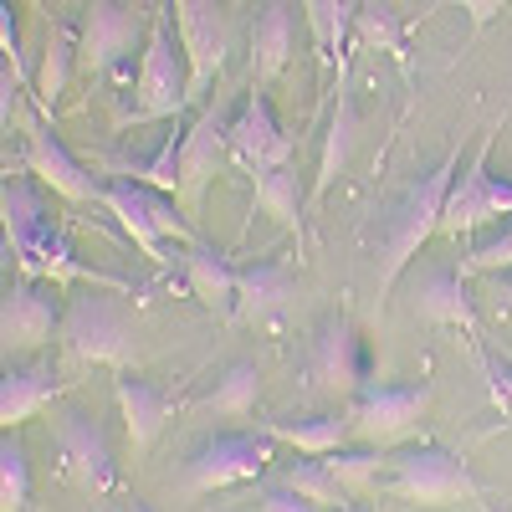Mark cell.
Instances as JSON below:
<instances>
[{"label": "cell", "instance_id": "1", "mask_svg": "<svg viewBox=\"0 0 512 512\" xmlns=\"http://www.w3.org/2000/svg\"><path fill=\"white\" fill-rule=\"evenodd\" d=\"M0 221H6V251L16 256V272L21 277H36V282H57L62 292L77 282V287H98V292H123L134 297V282L128 277H113V272H98V267H82L77 251L67 241V226L47 210L41 190L31 180H6L0 185Z\"/></svg>", "mask_w": 512, "mask_h": 512}, {"label": "cell", "instance_id": "2", "mask_svg": "<svg viewBox=\"0 0 512 512\" xmlns=\"http://www.w3.org/2000/svg\"><path fill=\"white\" fill-rule=\"evenodd\" d=\"M456 169H461V149H451L431 175H420L410 185V195L400 200V210L384 226V241H379V297H390L395 282L405 277V267L420 256V246L431 241L446 221V200H451V185H456Z\"/></svg>", "mask_w": 512, "mask_h": 512}, {"label": "cell", "instance_id": "3", "mask_svg": "<svg viewBox=\"0 0 512 512\" xmlns=\"http://www.w3.org/2000/svg\"><path fill=\"white\" fill-rule=\"evenodd\" d=\"M123 292H77L67 313H62V349L77 364H103V369H128L139 359V328L128 318V308L118 303Z\"/></svg>", "mask_w": 512, "mask_h": 512}, {"label": "cell", "instance_id": "4", "mask_svg": "<svg viewBox=\"0 0 512 512\" xmlns=\"http://www.w3.org/2000/svg\"><path fill=\"white\" fill-rule=\"evenodd\" d=\"M175 11H154L149 41L139 52V82H134V103L118 113V123H164L180 118L190 108V57L175 47Z\"/></svg>", "mask_w": 512, "mask_h": 512}, {"label": "cell", "instance_id": "5", "mask_svg": "<svg viewBox=\"0 0 512 512\" xmlns=\"http://www.w3.org/2000/svg\"><path fill=\"white\" fill-rule=\"evenodd\" d=\"M379 492H390L415 507H461V502H482V482L472 477L456 451L446 446H410L390 461V477L379 482Z\"/></svg>", "mask_w": 512, "mask_h": 512}, {"label": "cell", "instance_id": "6", "mask_svg": "<svg viewBox=\"0 0 512 512\" xmlns=\"http://www.w3.org/2000/svg\"><path fill=\"white\" fill-rule=\"evenodd\" d=\"M103 210L118 221V231L134 241L154 267L169 262L164 241H175V246L200 241V231L190 226L185 210H175L159 190H149V185H139V180H103Z\"/></svg>", "mask_w": 512, "mask_h": 512}, {"label": "cell", "instance_id": "7", "mask_svg": "<svg viewBox=\"0 0 512 512\" xmlns=\"http://www.w3.org/2000/svg\"><path fill=\"white\" fill-rule=\"evenodd\" d=\"M492 144H497V128H487L472 164L456 175L451 185V200H446V221H441V236H472L477 226L487 221H502L512 216V180L492 175Z\"/></svg>", "mask_w": 512, "mask_h": 512}, {"label": "cell", "instance_id": "8", "mask_svg": "<svg viewBox=\"0 0 512 512\" xmlns=\"http://www.w3.org/2000/svg\"><path fill=\"white\" fill-rule=\"evenodd\" d=\"M180 26V47L190 57V103H205L231 57V11L221 0H169Z\"/></svg>", "mask_w": 512, "mask_h": 512}, {"label": "cell", "instance_id": "9", "mask_svg": "<svg viewBox=\"0 0 512 512\" xmlns=\"http://www.w3.org/2000/svg\"><path fill=\"white\" fill-rule=\"evenodd\" d=\"M52 451H57V466L62 477H72L82 492H118V461H113V446H108V431L103 420L88 415V410H62L52 420Z\"/></svg>", "mask_w": 512, "mask_h": 512}, {"label": "cell", "instance_id": "10", "mask_svg": "<svg viewBox=\"0 0 512 512\" xmlns=\"http://www.w3.org/2000/svg\"><path fill=\"white\" fill-rule=\"evenodd\" d=\"M436 390L431 384H374V390H359L354 405H349V420H354V441L364 446H395V441H410L420 431L425 410H431Z\"/></svg>", "mask_w": 512, "mask_h": 512}, {"label": "cell", "instance_id": "11", "mask_svg": "<svg viewBox=\"0 0 512 512\" xmlns=\"http://www.w3.org/2000/svg\"><path fill=\"white\" fill-rule=\"evenodd\" d=\"M144 11L128 0H88V21L77 31V62L88 77H113L134 52H144Z\"/></svg>", "mask_w": 512, "mask_h": 512}, {"label": "cell", "instance_id": "12", "mask_svg": "<svg viewBox=\"0 0 512 512\" xmlns=\"http://www.w3.org/2000/svg\"><path fill=\"white\" fill-rule=\"evenodd\" d=\"M231 164V118L226 103H205L200 118L190 123V134H180V210L200 216L205 190L221 180V169Z\"/></svg>", "mask_w": 512, "mask_h": 512}, {"label": "cell", "instance_id": "13", "mask_svg": "<svg viewBox=\"0 0 512 512\" xmlns=\"http://www.w3.org/2000/svg\"><path fill=\"white\" fill-rule=\"evenodd\" d=\"M292 154H297V134H287L277 123L272 98L262 88H251L241 98V108L231 113V164L246 169L251 185H256V180H267L272 169L292 164Z\"/></svg>", "mask_w": 512, "mask_h": 512}, {"label": "cell", "instance_id": "14", "mask_svg": "<svg viewBox=\"0 0 512 512\" xmlns=\"http://www.w3.org/2000/svg\"><path fill=\"white\" fill-rule=\"evenodd\" d=\"M21 169L36 175V185H47L52 195H62L67 205H103V180L88 175V164L72 159V149L57 139V128L47 123V113L26 118V154Z\"/></svg>", "mask_w": 512, "mask_h": 512}, {"label": "cell", "instance_id": "15", "mask_svg": "<svg viewBox=\"0 0 512 512\" xmlns=\"http://www.w3.org/2000/svg\"><path fill=\"white\" fill-rule=\"evenodd\" d=\"M62 287L57 282H36L16 277L0 297V349L11 354H36L52 333H62Z\"/></svg>", "mask_w": 512, "mask_h": 512}, {"label": "cell", "instance_id": "16", "mask_svg": "<svg viewBox=\"0 0 512 512\" xmlns=\"http://www.w3.org/2000/svg\"><path fill=\"white\" fill-rule=\"evenodd\" d=\"M272 461V436L246 431V436H216L185 461V487L190 492H226L241 482H256Z\"/></svg>", "mask_w": 512, "mask_h": 512}, {"label": "cell", "instance_id": "17", "mask_svg": "<svg viewBox=\"0 0 512 512\" xmlns=\"http://www.w3.org/2000/svg\"><path fill=\"white\" fill-rule=\"evenodd\" d=\"M308 374H313L318 390H328V395H359L364 390L369 359H364V344H359V333H354V323L344 313L318 328L313 354H308Z\"/></svg>", "mask_w": 512, "mask_h": 512}, {"label": "cell", "instance_id": "18", "mask_svg": "<svg viewBox=\"0 0 512 512\" xmlns=\"http://www.w3.org/2000/svg\"><path fill=\"white\" fill-rule=\"evenodd\" d=\"M67 384L77 379H62L52 359H31V364H6V374H0V425L6 431H16V425H26L31 415L47 410Z\"/></svg>", "mask_w": 512, "mask_h": 512}, {"label": "cell", "instance_id": "19", "mask_svg": "<svg viewBox=\"0 0 512 512\" xmlns=\"http://www.w3.org/2000/svg\"><path fill=\"white\" fill-rule=\"evenodd\" d=\"M297 47V11L292 0H262V11L251 21V88H272L287 72Z\"/></svg>", "mask_w": 512, "mask_h": 512}, {"label": "cell", "instance_id": "20", "mask_svg": "<svg viewBox=\"0 0 512 512\" xmlns=\"http://www.w3.org/2000/svg\"><path fill=\"white\" fill-rule=\"evenodd\" d=\"M236 272L226 262L221 246H210L205 236L180 246V277H185V292L195 297L200 308H210L216 318H236Z\"/></svg>", "mask_w": 512, "mask_h": 512}, {"label": "cell", "instance_id": "21", "mask_svg": "<svg viewBox=\"0 0 512 512\" xmlns=\"http://www.w3.org/2000/svg\"><path fill=\"white\" fill-rule=\"evenodd\" d=\"M297 297V277L292 267L282 262H251L236 272V323H251V328H267L277 323Z\"/></svg>", "mask_w": 512, "mask_h": 512}, {"label": "cell", "instance_id": "22", "mask_svg": "<svg viewBox=\"0 0 512 512\" xmlns=\"http://www.w3.org/2000/svg\"><path fill=\"white\" fill-rule=\"evenodd\" d=\"M118 395V410H123V431H128V446L134 451H149L159 441V431L169 420H175V395L164 390V384H149V379H134L123 374L113 384Z\"/></svg>", "mask_w": 512, "mask_h": 512}, {"label": "cell", "instance_id": "23", "mask_svg": "<svg viewBox=\"0 0 512 512\" xmlns=\"http://www.w3.org/2000/svg\"><path fill=\"white\" fill-rule=\"evenodd\" d=\"M415 313L425 323H441V328H461L466 338H477V303L466 292V272L461 267H441L420 282L415 292Z\"/></svg>", "mask_w": 512, "mask_h": 512}, {"label": "cell", "instance_id": "24", "mask_svg": "<svg viewBox=\"0 0 512 512\" xmlns=\"http://www.w3.org/2000/svg\"><path fill=\"white\" fill-rule=\"evenodd\" d=\"M359 134L364 123L354 113V98H349V77H338V108L328 118V139H323V159H318V180H313V200H323L333 190V180L349 169L354 149H359Z\"/></svg>", "mask_w": 512, "mask_h": 512}, {"label": "cell", "instance_id": "25", "mask_svg": "<svg viewBox=\"0 0 512 512\" xmlns=\"http://www.w3.org/2000/svg\"><path fill=\"white\" fill-rule=\"evenodd\" d=\"M262 431L282 446H297L303 456H333L354 441V420L344 415H308V420H267Z\"/></svg>", "mask_w": 512, "mask_h": 512}, {"label": "cell", "instance_id": "26", "mask_svg": "<svg viewBox=\"0 0 512 512\" xmlns=\"http://www.w3.org/2000/svg\"><path fill=\"white\" fill-rule=\"evenodd\" d=\"M364 0H303V16L313 26V47L323 57V67L338 57V77H349V36H354V16Z\"/></svg>", "mask_w": 512, "mask_h": 512}, {"label": "cell", "instance_id": "27", "mask_svg": "<svg viewBox=\"0 0 512 512\" xmlns=\"http://www.w3.org/2000/svg\"><path fill=\"white\" fill-rule=\"evenodd\" d=\"M72 57H77V31H72L67 21H57V26L47 31V47H41V67H36V77H31L36 113H47V118H52V108L62 103L67 77H72Z\"/></svg>", "mask_w": 512, "mask_h": 512}, {"label": "cell", "instance_id": "28", "mask_svg": "<svg viewBox=\"0 0 512 512\" xmlns=\"http://www.w3.org/2000/svg\"><path fill=\"white\" fill-rule=\"evenodd\" d=\"M303 195H308V185H303V169L297 164H282L267 180H256V210L272 216L297 241H303Z\"/></svg>", "mask_w": 512, "mask_h": 512}, {"label": "cell", "instance_id": "29", "mask_svg": "<svg viewBox=\"0 0 512 512\" xmlns=\"http://www.w3.org/2000/svg\"><path fill=\"white\" fill-rule=\"evenodd\" d=\"M277 487H287V492H297L303 502H313V507H349L354 502V492L338 482L333 472H328V461L323 456H303V461H287L282 472H277Z\"/></svg>", "mask_w": 512, "mask_h": 512}, {"label": "cell", "instance_id": "30", "mask_svg": "<svg viewBox=\"0 0 512 512\" xmlns=\"http://www.w3.org/2000/svg\"><path fill=\"white\" fill-rule=\"evenodd\" d=\"M354 41L369 52H390L405 67V21L395 16L390 0H364L359 16H354Z\"/></svg>", "mask_w": 512, "mask_h": 512}, {"label": "cell", "instance_id": "31", "mask_svg": "<svg viewBox=\"0 0 512 512\" xmlns=\"http://www.w3.org/2000/svg\"><path fill=\"white\" fill-rule=\"evenodd\" d=\"M256 400H262V369H256V364H231L200 405L216 410V415H251Z\"/></svg>", "mask_w": 512, "mask_h": 512}, {"label": "cell", "instance_id": "32", "mask_svg": "<svg viewBox=\"0 0 512 512\" xmlns=\"http://www.w3.org/2000/svg\"><path fill=\"white\" fill-rule=\"evenodd\" d=\"M328 461V472L344 482L349 492H364V487H379L384 482V466H390V456H384V446H344V451H333L323 456Z\"/></svg>", "mask_w": 512, "mask_h": 512}, {"label": "cell", "instance_id": "33", "mask_svg": "<svg viewBox=\"0 0 512 512\" xmlns=\"http://www.w3.org/2000/svg\"><path fill=\"white\" fill-rule=\"evenodd\" d=\"M31 497V461L16 431L0 436V512H26Z\"/></svg>", "mask_w": 512, "mask_h": 512}, {"label": "cell", "instance_id": "34", "mask_svg": "<svg viewBox=\"0 0 512 512\" xmlns=\"http://www.w3.org/2000/svg\"><path fill=\"white\" fill-rule=\"evenodd\" d=\"M461 272L466 277H482V272H512V221L492 236V241H482V246H472L461 256Z\"/></svg>", "mask_w": 512, "mask_h": 512}, {"label": "cell", "instance_id": "35", "mask_svg": "<svg viewBox=\"0 0 512 512\" xmlns=\"http://www.w3.org/2000/svg\"><path fill=\"white\" fill-rule=\"evenodd\" d=\"M0 47H6V67L31 88V77H26V57H21V26H16V11H11V0H0Z\"/></svg>", "mask_w": 512, "mask_h": 512}, {"label": "cell", "instance_id": "36", "mask_svg": "<svg viewBox=\"0 0 512 512\" xmlns=\"http://www.w3.org/2000/svg\"><path fill=\"white\" fill-rule=\"evenodd\" d=\"M477 359H482V374H487L492 400L502 405V415H512V364L497 359V354H487V349H477Z\"/></svg>", "mask_w": 512, "mask_h": 512}, {"label": "cell", "instance_id": "37", "mask_svg": "<svg viewBox=\"0 0 512 512\" xmlns=\"http://www.w3.org/2000/svg\"><path fill=\"white\" fill-rule=\"evenodd\" d=\"M451 6H461L466 21H472V36H482V31L492 26V16L507 6V0H451Z\"/></svg>", "mask_w": 512, "mask_h": 512}, {"label": "cell", "instance_id": "38", "mask_svg": "<svg viewBox=\"0 0 512 512\" xmlns=\"http://www.w3.org/2000/svg\"><path fill=\"white\" fill-rule=\"evenodd\" d=\"M262 512H318V507L303 502L297 492H287V487H272V492L262 497Z\"/></svg>", "mask_w": 512, "mask_h": 512}, {"label": "cell", "instance_id": "39", "mask_svg": "<svg viewBox=\"0 0 512 512\" xmlns=\"http://www.w3.org/2000/svg\"><path fill=\"white\" fill-rule=\"evenodd\" d=\"M487 297H492V313H497V318H512V277H497V282L487 287Z\"/></svg>", "mask_w": 512, "mask_h": 512}, {"label": "cell", "instance_id": "40", "mask_svg": "<svg viewBox=\"0 0 512 512\" xmlns=\"http://www.w3.org/2000/svg\"><path fill=\"white\" fill-rule=\"evenodd\" d=\"M123 512H154L149 502H123Z\"/></svg>", "mask_w": 512, "mask_h": 512}, {"label": "cell", "instance_id": "41", "mask_svg": "<svg viewBox=\"0 0 512 512\" xmlns=\"http://www.w3.org/2000/svg\"><path fill=\"white\" fill-rule=\"evenodd\" d=\"M338 512H364V507H354V502H349V507H338Z\"/></svg>", "mask_w": 512, "mask_h": 512}, {"label": "cell", "instance_id": "42", "mask_svg": "<svg viewBox=\"0 0 512 512\" xmlns=\"http://www.w3.org/2000/svg\"><path fill=\"white\" fill-rule=\"evenodd\" d=\"M31 6H36V11H41V0H31Z\"/></svg>", "mask_w": 512, "mask_h": 512}]
</instances>
